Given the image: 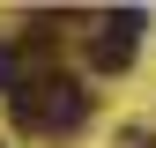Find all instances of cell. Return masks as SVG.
<instances>
[{"mask_svg":"<svg viewBox=\"0 0 156 148\" xmlns=\"http://www.w3.org/2000/svg\"><path fill=\"white\" fill-rule=\"evenodd\" d=\"M8 119L30 126V133H82L89 96H82V82H67V74H45V82H23L8 96Z\"/></svg>","mask_w":156,"mask_h":148,"instance_id":"cell-1","label":"cell"},{"mask_svg":"<svg viewBox=\"0 0 156 148\" xmlns=\"http://www.w3.org/2000/svg\"><path fill=\"white\" fill-rule=\"evenodd\" d=\"M141 30H149V15H141V8L104 15V37L89 45V59L104 67V74H126V67H134V37H141Z\"/></svg>","mask_w":156,"mask_h":148,"instance_id":"cell-2","label":"cell"},{"mask_svg":"<svg viewBox=\"0 0 156 148\" xmlns=\"http://www.w3.org/2000/svg\"><path fill=\"white\" fill-rule=\"evenodd\" d=\"M15 89H23V52L0 45V96H15Z\"/></svg>","mask_w":156,"mask_h":148,"instance_id":"cell-3","label":"cell"},{"mask_svg":"<svg viewBox=\"0 0 156 148\" xmlns=\"http://www.w3.org/2000/svg\"><path fill=\"white\" fill-rule=\"evenodd\" d=\"M119 148H156V133H149V126H126V133H119Z\"/></svg>","mask_w":156,"mask_h":148,"instance_id":"cell-4","label":"cell"}]
</instances>
